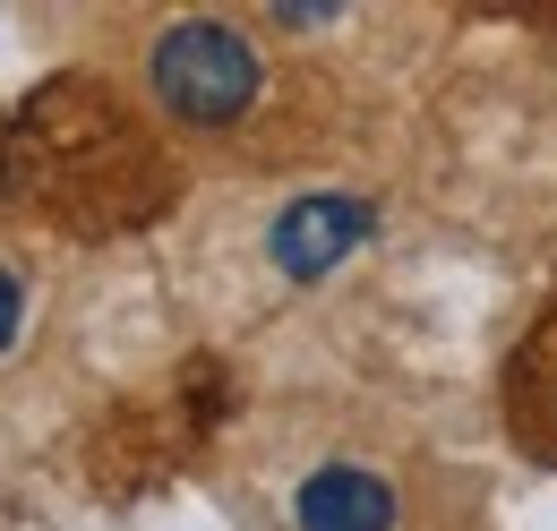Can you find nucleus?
Returning <instances> with one entry per match:
<instances>
[{"label": "nucleus", "instance_id": "7ed1b4c3", "mask_svg": "<svg viewBox=\"0 0 557 531\" xmlns=\"http://www.w3.org/2000/svg\"><path fill=\"white\" fill-rule=\"evenodd\" d=\"M506 420H515V437L541 464H557V318L515 343V360H506Z\"/></svg>", "mask_w": 557, "mask_h": 531}, {"label": "nucleus", "instance_id": "f03ea898", "mask_svg": "<svg viewBox=\"0 0 557 531\" xmlns=\"http://www.w3.org/2000/svg\"><path fill=\"white\" fill-rule=\"evenodd\" d=\"M146 112L181 137H249L275 121L283 61L249 17H214V9H181V17H146L138 52H129Z\"/></svg>", "mask_w": 557, "mask_h": 531}, {"label": "nucleus", "instance_id": "20e7f679", "mask_svg": "<svg viewBox=\"0 0 557 531\" xmlns=\"http://www.w3.org/2000/svg\"><path fill=\"white\" fill-rule=\"evenodd\" d=\"M26 318H35V274H26V258L0 240V360L26 343Z\"/></svg>", "mask_w": 557, "mask_h": 531}, {"label": "nucleus", "instance_id": "f257e3e1", "mask_svg": "<svg viewBox=\"0 0 557 531\" xmlns=\"http://www.w3.org/2000/svg\"><path fill=\"white\" fill-rule=\"evenodd\" d=\"M240 497L267 531H472L463 471H437L395 420L283 403L240 437Z\"/></svg>", "mask_w": 557, "mask_h": 531}]
</instances>
